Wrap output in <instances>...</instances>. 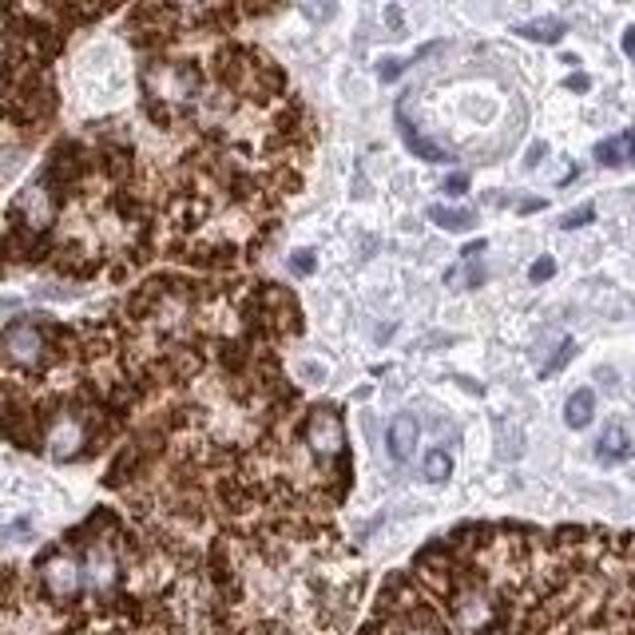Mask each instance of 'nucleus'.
Listing matches in <instances>:
<instances>
[{
  "label": "nucleus",
  "instance_id": "obj_1",
  "mask_svg": "<svg viewBox=\"0 0 635 635\" xmlns=\"http://www.w3.org/2000/svg\"><path fill=\"white\" fill-rule=\"evenodd\" d=\"M52 333H56V326L48 322H29V318L12 322L0 333V353L21 370H41L52 358Z\"/></svg>",
  "mask_w": 635,
  "mask_h": 635
},
{
  "label": "nucleus",
  "instance_id": "obj_13",
  "mask_svg": "<svg viewBox=\"0 0 635 635\" xmlns=\"http://www.w3.org/2000/svg\"><path fill=\"white\" fill-rule=\"evenodd\" d=\"M592 207H580V211H572V215H565V227H568V231H576V227H584V222L588 219H592Z\"/></svg>",
  "mask_w": 635,
  "mask_h": 635
},
{
  "label": "nucleus",
  "instance_id": "obj_17",
  "mask_svg": "<svg viewBox=\"0 0 635 635\" xmlns=\"http://www.w3.org/2000/svg\"><path fill=\"white\" fill-rule=\"evenodd\" d=\"M322 373H326L322 365H314V362L303 365V377H310V382H322Z\"/></svg>",
  "mask_w": 635,
  "mask_h": 635
},
{
  "label": "nucleus",
  "instance_id": "obj_2",
  "mask_svg": "<svg viewBox=\"0 0 635 635\" xmlns=\"http://www.w3.org/2000/svg\"><path fill=\"white\" fill-rule=\"evenodd\" d=\"M306 445H310L314 457H322V461H330V457L342 453L346 445V434H342V417L333 414V409H314L310 421H306Z\"/></svg>",
  "mask_w": 635,
  "mask_h": 635
},
{
  "label": "nucleus",
  "instance_id": "obj_6",
  "mask_svg": "<svg viewBox=\"0 0 635 635\" xmlns=\"http://www.w3.org/2000/svg\"><path fill=\"white\" fill-rule=\"evenodd\" d=\"M595 160L604 167H620V163H635V132L615 135V140H604L595 147Z\"/></svg>",
  "mask_w": 635,
  "mask_h": 635
},
{
  "label": "nucleus",
  "instance_id": "obj_15",
  "mask_svg": "<svg viewBox=\"0 0 635 635\" xmlns=\"http://www.w3.org/2000/svg\"><path fill=\"white\" fill-rule=\"evenodd\" d=\"M552 271H556L552 259H540V263L533 266V283H545V278H552Z\"/></svg>",
  "mask_w": 635,
  "mask_h": 635
},
{
  "label": "nucleus",
  "instance_id": "obj_14",
  "mask_svg": "<svg viewBox=\"0 0 635 635\" xmlns=\"http://www.w3.org/2000/svg\"><path fill=\"white\" fill-rule=\"evenodd\" d=\"M291 266H294L298 274H310V271H314V254H310V251H294Z\"/></svg>",
  "mask_w": 635,
  "mask_h": 635
},
{
  "label": "nucleus",
  "instance_id": "obj_4",
  "mask_svg": "<svg viewBox=\"0 0 635 635\" xmlns=\"http://www.w3.org/2000/svg\"><path fill=\"white\" fill-rule=\"evenodd\" d=\"M116 580H120V560H116L111 548L96 545L88 552V560H84V584H88L91 592H111Z\"/></svg>",
  "mask_w": 635,
  "mask_h": 635
},
{
  "label": "nucleus",
  "instance_id": "obj_3",
  "mask_svg": "<svg viewBox=\"0 0 635 635\" xmlns=\"http://www.w3.org/2000/svg\"><path fill=\"white\" fill-rule=\"evenodd\" d=\"M41 580H44V588L56 595V600H72V595L84 588V568L76 565L72 556L56 552V556H48V560H44Z\"/></svg>",
  "mask_w": 635,
  "mask_h": 635
},
{
  "label": "nucleus",
  "instance_id": "obj_16",
  "mask_svg": "<svg viewBox=\"0 0 635 635\" xmlns=\"http://www.w3.org/2000/svg\"><path fill=\"white\" fill-rule=\"evenodd\" d=\"M464 187H469L464 175H449V179H445V195H464Z\"/></svg>",
  "mask_w": 635,
  "mask_h": 635
},
{
  "label": "nucleus",
  "instance_id": "obj_8",
  "mask_svg": "<svg viewBox=\"0 0 635 635\" xmlns=\"http://www.w3.org/2000/svg\"><path fill=\"white\" fill-rule=\"evenodd\" d=\"M632 453V445H627V434L620 425H612L604 437H600V461H620V457Z\"/></svg>",
  "mask_w": 635,
  "mask_h": 635
},
{
  "label": "nucleus",
  "instance_id": "obj_18",
  "mask_svg": "<svg viewBox=\"0 0 635 635\" xmlns=\"http://www.w3.org/2000/svg\"><path fill=\"white\" fill-rule=\"evenodd\" d=\"M397 61H382V80H397Z\"/></svg>",
  "mask_w": 635,
  "mask_h": 635
},
{
  "label": "nucleus",
  "instance_id": "obj_10",
  "mask_svg": "<svg viewBox=\"0 0 635 635\" xmlns=\"http://www.w3.org/2000/svg\"><path fill=\"white\" fill-rule=\"evenodd\" d=\"M429 219H434L437 227H445V231H469V227H473V211H445V207H434Z\"/></svg>",
  "mask_w": 635,
  "mask_h": 635
},
{
  "label": "nucleus",
  "instance_id": "obj_5",
  "mask_svg": "<svg viewBox=\"0 0 635 635\" xmlns=\"http://www.w3.org/2000/svg\"><path fill=\"white\" fill-rule=\"evenodd\" d=\"M385 445H390V457H394V461H409L414 449H417V421H414V417H409V414L394 417Z\"/></svg>",
  "mask_w": 635,
  "mask_h": 635
},
{
  "label": "nucleus",
  "instance_id": "obj_19",
  "mask_svg": "<svg viewBox=\"0 0 635 635\" xmlns=\"http://www.w3.org/2000/svg\"><path fill=\"white\" fill-rule=\"evenodd\" d=\"M624 48H627V52H632V56H635V29H632V32H627V36H624Z\"/></svg>",
  "mask_w": 635,
  "mask_h": 635
},
{
  "label": "nucleus",
  "instance_id": "obj_11",
  "mask_svg": "<svg viewBox=\"0 0 635 635\" xmlns=\"http://www.w3.org/2000/svg\"><path fill=\"white\" fill-rule=\"evenodd\" d=\"M449 473H453V461H449L445 453H429V457H425V481L445 484V481H449Z\"/></svg>",
  "mask_w": 635,
  "mask_h": 635
},
{
  "label": "nucleus",
  "instance_id": "obj_9",
  "mask_svg": "<svg viewBox=\"0 0 635 635\" xmlns=\"http://www.w3.org/2000/svg\"><path fill=\"white\" fill-rule=\"evenodd\" d=\"M521 36H528V41H540V44H552L565 36V24L560 21H533V24H521Z\"/></svg>",
  "mask_w": 635,
  "mask_h": 635
},
{
  "label": "nucleus",
  "instance_id": "obj_7",
  "mask_svg": "<svg viewBox=\"0 0 635 635\" xmlns=\"http://www.w3.org/2000/svg\"><path fill=\"white\" fill-rule=\"evenodd\" d=\"M592 414H595L592 390H576V394L568 397V405H565V421L572 425V429H584V425L592 421Z\"/></svg>",
  "mask_w": 635,
  "mask_h": 635
},
{
  "label": "nucleus",
  "instance_id": "obj_12",
  "mask_svg": "<svg viewBox=\"0 0 635 635\" xmlns=\"http://www.w3.org/2000/svg\"><path fill=\"white\" fill-rule=\"evenodd\" d=\"M572 353H576V346H572V342H560V350H556V358L545 365V377H552V373L560 370V365H568V358H572Z\"/></svg>",
  "mask_w": 635,
  "mask_h": 635
}]
</instances>
